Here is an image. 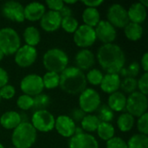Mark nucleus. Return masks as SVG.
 Returning a JSON list of instances; mask_svg holds the SVG:
<instances>
[{
    "mask_svg": "<svg viewBox=\"0 0 148 148\" xmlns=\"http://www.w3.org/2000/svg\"><path fill=\"white\" fill-rule=\"evenodd\" d=\"M59 86L67 94L79 95L87 88L86 75L76 67H67L60 74Z\"/></svg>",
    "mask_w": 148,
    "mask_h": 148,
    "instance_id": "f03ea898",
    "label": "nucleus"
},
{
    "mask_svg": "<svg viewBox=\"0 0 148 148\" xmlns=\"http://www.w3.org/2000/svg\"><path fill=\"white\" fill-rule=\"evenodd\" d=\"M101 68L107 74H119L125 67L126 56L123 49L117 44L108 43L101 46L95 57Z\"/></svg>",
    "mask_w": 148,
    "mask_h": 148,
    "instance_id": "f257e3e1",
    "label": "nucleus"
},
{
    "mask_svg": "<svg viewBox=\"0 0 148 148\" xmlns=\"http://www.w3.org/2000/svg\"><path fill=\"white\" fill-rule=\"evenodd\" d=\"M23 40L26 43V45L36 47L37 44H39L41 41V35L39 30L35 26H29L27 27L23 34Z\"/></svg>",
    "mask_w": 148,
    "mask_h": 148,
    "instance_id": "393cba45",
    "label": "nucleus"
},
{
    "mask_svg": "<svg viewBox=\"0 0 148 148\" xmlns=\"http://www.w3.org/2000/svg\"><path fill=\"white\" fill-rule=\"evenodd\" d=\"M45 12L46 9L44 4L38 2L29 3L25 7H23L24 18L30 22L40 21Z\"/></svg>",
    "mask_w": 148,
    "mask_h": 148,
    "instance_id": "6ab92c4d",
    "label": "nucleus"
},
{
    "mask_svg": "<svg viewBox=\"0 0 148 148\" xmlns=\"http://www.w3.org/2000/svg\"><path fill=\"white\" fill-rule=\"evenodd\" d=\"M20 123V114L16 111H6L0 117V125L7 130H14Z\"/></svg>",
    "mask_w": 148,
    "mask_h": 148,
    "instance_id": "5701e85b",
    "label": "nucleus"
},
{
    "mask_svg": "<svg viewBox=\"0 0 148 148\" xmlns=\"http://www.w3.org/2000/svg\"><path fill=\"white\" fill-rule=\"evenodd\" d=\"M0 148H4V147H3V145H2L1 143H0Z\"/></svg>",
    "mask_w": 148,
    "mask_h": 148,
    "instance_id": "6e6d98bb",
    "label": "nucleus"
},
{
    "mask_svg": "<svg viewBox=\"0 0 148 148\" xmlns=\"http://www.w3.org/2000/svg\"><path fill=\"white\" fill-rule=\"evenodd\" d=\"M134 124H135L134 117L129 114L128 113L121 114L117 119V127L123 133L131 131L134 127Z\"/></svg>",
    "mask_w": 148,
    "mask_h": 148,
    "instance_id": "cd10ccee",
    "label": "nucleus"
},
{
    "mask_svg": "<svg viewBox=\"0 0 148 148\" xmlns=\"http://www.w3.org/2000/svg\"><path fill=\"white\" fill-rule=\"evenodd\" d=\"M46 4L49 7V10L59 12L61 9L64 6L63 1L62 0H48L46 1Z\"/></svg>",
    "mask_w": 148,
    "mask_h": 148,
    "instance_id": "c03bdc74",
    "label": "nucleus"
},
{
    "mask_svg": "<svg viewBox=\"0 0 148 148\" xmlns=\"http://www.w3.org/2000/svg\"><path fill=\"white\" fill-rule=\"evenodd\" d=\"M76 3H77L76 0H72V1H67V0H65V1H63V3L65 5H68V4H75Z\"/></svg>",
    "mask_w": 148,
    "mask_h": 148,
    "instance_id": "603ef678",
    "label": "nucleus"
},
{
    "mask_svg": "<svg viewBox=\"0 0 148 148\" xmlns=\"http://www.w3.org/2000/svg\"><path fill=\"white\" fill-rule=\"evenodd\" d=\"M96 133L101 140H102L104 141H108L110 139H112L113 137H114L115 129L111 123L101 122L100 125L98 126Z\"/></svg>",
    "mask_w": 148,
    "mask_h": 148,
    "instance_id": "c85d7f7f",
    "label": "nucleus"
},
{
    "mask_svg": "<svg viewBox=\"0 0 148 148\" xmlns=\"http://www.w3.org/2000/svg\"><path fill=\"white\" fill-rule=\"evenodd\" d=\"M74 42L79 48L87 49L91 47L96 41L95 28H91L85 24L80 25L73 36Z\"/></svg>",
    "mask_w": 148,
    "mask_h": 148,
    "instance_id": "9b49d317",
    "label": "nucleus"
},
{
    "mask_svg": "<svg viewBox=\"0 0 148 148\" xmlns=\"http://www.w3.org/2000/svg\"><path fill=\"white\" fill-rule=\"evenodd\" d=\"M16 95V89L12 85L7 84L0 88V97L4 100H10Z\"/></svg>",
    "mask_w": 148,
    "mask_h": 148,
    "instance_id": "58836bf2",
    "label": "nucleus"
},
{
    "mask_svg": "<svg viewBox=\"0 0 148 148\" xmlns=\"http://www.w3.org/2000/svg\"><path fill=\"white\" fill-rule=\"evenodd\" d=\"M139 3H141V4H142V5H143L144 7H146V8H147V7L148 6V1H147V0H140V1L139 2Z\"/></svg>",
    "mask_w": 148,
    "mask_h": 148,
    "instance_id": "864d4df0",
    "label": "nucleus"
},
{
    "mask_svg": "<svg viewBox=\"0 0 148 148\" xmlns=\"http://www.w3.org/2000/svg\"><path fill=\"white\" fill-rule=\"evenodd\" d=\"M43 87L47 89H54L59 86L60 83V75L47 71L43 76H42Z\"/></svg>",
    "mask_w": 148,
    "mask_h": 148,
    "instance_id": "c756f323",
    "label": "nucleus"
},
{
    "mask_svg": "<svg viewBox=\"0 0 148 148\" xmlns=\"http://www.w3.org/2000/svg\"><path fill=\"white\" fill-rule=\"evenodd\" d=\"M126 69H127V71L128 77L136 78V76H138L139 74H140V63L138 62H133Z\"/></svg>",
    "mask_w": 148,
    "mask_h": 148,
    "instance_id": "37998d69",
    "label": "nucleus"
},
{
    "mask_svg": "<svg viewBox=\"0 0 148 148\" xmlns=\"http://www.w3.org/2000/svg\"><path fill=\"white\" fill-rule=\"evenodd\" d=\"M121 82V77L118 74H106L100 84L101 89L104 93L111 95L119 91Z\"/></svg>",
    "mask_w": 148,
    "mask_h": 148,
    "instance_id": "aec40b11",
    "label": "nucleus"
},
{
    "mask_svg": "<svg viewBox=\"0 0 148 148\" xmlns=\"http://www.w3.org/2000/svg\"><path fill=\"white\" fill-rule=\"evenodd\" d=\"M50 104V98L46 94H40L33 98V107L34 112L40 110H47V108Z\"/></svg>",
    "mask_w": 148,
    "mask_h": 148,
    "instance_id": "2f4dec72",
    "label": "nucleus"
},
{
    "mask_svg": "<svg viewBox=\"0 0 148 148\" xmlns=\"http://www.w3.org/2000/svg\"><path fill=\"white\" fill-rule=\"evenodd\" d=\"M0 101H1V97H0Z\"/></svg>",
    "mask_w": 148,
    "mask_h": 148,
    "instance_id": "4d7b16f0",
    "label": "nucleus"
},
{
    "mask_svg": "<svg viewBox=\"0 0 148 148\" xmlns=\"http://www.w3.org/2000/svg\"><path fill=\"white\" fill-rule=\"evenodd\" d=\"M148 101L147 95L139 91H135L127 97L126 110L134 117H140L147 113Z\"/></svg>",
    "mask_w": 148,
    "mask_h": 148,
    "instance_id": "423d86ee",
    "label": "nucleus"
},
{
    "mask_svg": "<svg viewBox=\"0 0 148 148\" xmlns=\"http://www.w3.org/2000/svg\"><path fill=\"white\" fill-rule=\"evenodd\" d=\"M85 75L87 82L90 83L93 86H99L104 76L102 72L98 69H91Z\"/></svg>",
    "mask_w": 148,
    "mask_h": 148,
    "instance_id": "72a5a7b5",
    "label": "nucleus"
},
{
    "mask_svg": "<svg viewBox=\"0 0 148 148\" xmlns=\"http://www.w3.org/2000/svg\"><path fill=\"white\" fill-rule=\"evenodd\" d=\"M62 17L58 12L49 10L40 19V26L46 32H54L61 27Z\"/></svg>",
    "mask_w": 148,
    "mask_h": 148,
    "instance_id": "a211bd4d",
    "label": "nucleus"
},
{
    "mask_svg": "<svg viewBox=\"0 0 148 148\" xmlns=\"http://www.w3.org/2000/svg\"><path fill=\"white\" fill-rule=\"evenodd\" d=\"M13 148H14V147H13Z\"/></svg>",
    "mask_w": 148,
    "mask_h": 148,
    "instance_id": "13d9d810",
    "label": "nucleus"
},
{
    "mask_svg": "<svg viewBox=\"0 0 148 148\" xmlns=\"http://www.w3.org/2000/svg\"><path fill=\"white\" fill-rule=\"evenodd\" d=\"M20 118H21V122H29L28 121V115L25 113H21Z\"/></svg>",
    "mask_w": 148,
    "mask_h": 148,
    "instance_id": "8fccbe9b",
    "label": "nucleus"
},
{
    "mask_svg": "<svg viewBox=\"0 0 148 148\" xmlns=\"http://www.w3.org/2000/svg\"><path fill=\"white\" fill-rule=\"evenodd\" d=\"M16 105L18 108L23 111H27L32 108L33 107V97L27 95H20L16 100Z\"/></svg>",
    "mask_w": 148,
    "mask_h": 148,
    "instance_id": "e433bc0d",
    "label": "nucleus"
},
{
    "mask_svg": "<svg viewBox=\"0 0 148 148\" xmlns=\"http://www.w3.org/2000/svg\"><path fill=\"white\" fill-rule=\"evenodd\" d=\"M108 22L115 29H124L130 22L127 16V10L120 3L112 4L107 13Z\"/></svg>",
    "mask_w": 148,
    "mask_h": 148,
    "instance_id": "9d476101",
    "label": "nucleus"
},
{
    "mask_svg": "<svg viewBox=\"0 0 148 148\" xmlns=\"http://www.w3.org/2000/svg\"><path fill=\"white\" fill-rule=\"evenodd\" d=\"M137 128L140 134L147 135L148 134V114L147 112L139 117L137 121Z\"/></svg>",
    "mask_w": 148,
    "mask_h": 148,
    "instance_id": "4c0bfd02",
    "label": "nucleus"
},
{
    "mask_svg": "<svg viewBox=\"0 0 148 148\" xmlns=\"http://www.w3.org/2000/svg\"><path fill=\"white\" fill-rule=\"evenodd\" d=\"M61 27L67 33L74 34L75 32V30L77 29V28L79 27V23H78L77 19L75 18L73 16H69V17H64V18H62Z\"/></svg>",
    "mask_w": 148,
    "mask_h": 148,
    "instance_id": "f704fd0d",
    "label": "nucleus"
},
{
    "mask_svg": "<svg viewBox=\"0 0 148 148\" xmlns=\"http://www.w3.org/2000/svg\"><path fill=\"white\" fill-rule=\"evenodd\" d=\"M9 83V75L8 72L3 69L0 68V88L3 86L7 85Z\"/></svg>",
    "mask_w": 148,
    "mask_h": 148,
    "instance_id": "a18cd8bd",
    "label": "nucleus"
},
{
    "mask_svg": "<svg viewBox=\"0 0 148 148\" xmlns=\"http://www.w3.org/2000/svg\"><path fill=\"white\" fill-rule=\"evenodd\" d=\"M124 33L126 37L133 42H136L140 40L143 35V28L141 24L129 23L125 28H124Z\"/></svg>",
    "mask_w": 148,
    "mask_h": 148,
    "instance_id": "a878e982",
    "label": "nucleus"
},
{
    "mask_svg": "<svg viewBox=\"0 0 148 148\" xmlns=\"http://www.w3.org/2000/svg\"><path fill=\"white\" fill-rule=\"evenodd\" d=\"M1 12L5 18L12 22L23 23L25 20L24 14H23V6L19 2H16V1L5 2L2 5Z\"/></svg>",
    "mask_w": 148,
    "mask_h": 148,
    "instance_id": "ddd939ff",
    "label": "nucleus"
},
{
    "mask_svg": "<svg viewBox=\"0 0 148 148\" xmlns=\"http://www.w3.org/2000/svg\"><path fill=\"white\" fill-rule=\"evenodd\" d=\"M147 8L144 7L139 2L133 3L127 10L129 22L134 23H138V24L143 23L147 18Z\"/></svg>",
    "mask_w": 148,
    "mask_h": 148,
    "instance_id": "412c9836",
    "label": "nucleus"
},
{
    "mask_svg": "<svg viewBox=\"0 0 148 148\" xmlns=\"http://www.w3.org/2000/svg\"><path fill=\"white\" fill-rule=\"evenodd\" d=\"M127 145V148H148L147 135L136 134L128 140Z\"/></svg>",
    "mask_w": 148,
    "mask_h": 148,
    "instance_id": "473e14b6",
    "label": "nucleus"
},
{
    "mask_svg": "<svg viewBox=\"0 0 148 148\" xmlns=\"http://www.w3.org/2000/svg\"><path fill=\"white\" fill-rule=\"evenodd\" d=\"M3 57H4V55H3V53L1 51V49H0V62L3 59Z\"/></svg>",
    "mask_w": 148,
    "mask_h": 148,
    "instance_id": "5fc2aeb1",
    "label": "nucleus"
},
{
    "mask_svg": "<svg viewBox=\"0 0 148 148\" xmlns=\"http://www.w3.org/2000/svg\"><path fill=\"white\" fill-rule=\"evenodd\" d=\"M14 60L17 66L21 68H28L34 64L37 58V50L36 48L23 45L21 46L14 55Z\"/></svg>",
    "mask_w": 148,
    "mask_h": 148,
    "instance_id": "f8f14e48",
    "label": "nucleus"
},
{
    "mask_svg": "<svg viewBox=\"0 0 148 148\" xmlns=\"http://www.w3.org/2000/svg\"><path fill=\"white\" fill-rule=\"evenodd\" d=\"M95 31L96 39H99L103 44L113 43L117 36L116 29L106 20H101L96 25Z\"/></svg>",
    "mask_w": 148,
    "mask_h": 148,
    "instance_id": "4468645a",
    "label": "nucleus"
},
{
    "mask_svg": "<svg viewBox=\"0 0 148 148\" xmlns=\"http://www.w3.org/2000/svg\"><path fill=\"white\" fill-rule=\"evenodd\" d=\"M61 16L62 18H64V17H69V16H72V13H73V10L69 6V5H65L61 9V10L58 12Z\"/></svg>",
    "mask_w": 148,
    "mask_h": 148,
    "instance_id": "49530a36",
    "label": "nucleus"
},
{
    "mask_svg": "<svg viewBox=\"0 0 148 148\" xmlns=\"http://www.w3.org/2000/svg\"><path fill=\"white\" fill-rule=\"evenodd\" d=\"M101 105L100 94L94 88H86L80 94L79 108L85 113L91 114L96 112L98 108Z\"/></svg>",
    "mask_w": 148,
    "mask_h": 148,
    "instance_id": "0eeeda50",
    "label": "nucleus"
},
{
    "mask_svg": "<svg viewBox=\"0 0 148 148\" xmlns=\"http://www.w3.org/2000/svg\"><path fill=\"white\" fill-rule=\"evenodd\" d=\"M76 125L69 115H59L55 121V128L64 138H71L75 135Z\"/></svg>",
    "mask_w": 148,
    "mask_h": 148,
    "instance_id": "dca6fc26",
    "label": "nucleus"
},
{
    "mask_svg": "<svg viewBox=\"0 0 148 148\" xmlns=\"http://www.w3.org/2000/svg\"><path fill=\"white\" fill-rule=\"evenodd\" d=\"M95 56L91 50L88 49H82L75 56V67L82 72L88 71L95 64Z\"/></svg>",
    "mask_w": 148,
    "mask_h": 148,
    "instance_id": "2eb2a0df",
    "label": "nucleus"
},
{
    "mask_svg": "<svg viewBox=\"0 0 148 148\" xmlns=\"http://www.w3.org/2000/svg\"><path fill=\"white\" fill-rule=\"evenodd\" d=\"M69 59L67 53L58 48H53L45 52L42 57V64L49 72L61 74L69 64Z\"/></svg>",
    "mask_w": 148,
    "mask_h": 148,
    "instance_id": "20e7f679",
    "label": "nucleus"
},
{
    "mask_svg": "<svg viewBox=\"0 0 148 148\" xmlns=\"http://www.w3.org/2000/svg\"><path fill=\"white\" fill-rule=\"evenodd\" d=\"M82 21L85 25L91 28L96 27V25L101 21L100 11L96 8H88L87 7L82 12Z\"/></svg>",
    "mask_w": 148,
    "mask_h": 148,
    "instance_id": "b1692460",
    "label": "nucleus"
},
{
    "mask_svg": "<svg viewBox=\"0 0 148 148\" xmlns=\"http://www.w3.org/2000/svg\"><path fill=\"white\" fill-rule=\"evenodd\" d=\"M37 133L30 122H21L12 132L14 148H30L36 140Z\"/></svg>",
    "mask_w": 148,
    "mask_h": 148,
    "instance_id": "7ed1b4c3",
    "label": "nucleus"
},
{
    "mask_svg": "<svg viewBox=\"0 0 148 148\" xmlns=\"http://www.w3.org/2000/svg\"><path fill=\"white\" fill-rule=\"evenodd\" d=\"M106 148H127V142L120 137H113L107 141Z\"/></svg>",
    "mask_w": 148,
    "mask_h": 148,
    "instance_id": "a19ab883",
    "label": "nucleus"
},
{
    "mask_svg": "<svg viewBox=\"0 0 148 148\" xmlns=\"http://www.w3.org/2000/svg\"><path fill=\"white\" fill-rule=\"evenodd\" d=\"M85 115L86 114L80 108H75L70 111V114L69 116L72 119V121L75 123H81V121L85 117Z\"/></svg>",
    "mask_w": 148,
    "mask_h": 148,
    "instance_id": "79ce46f5",
    "label": "nucleus"
},
{
    "mask_svg": "<svg viewBox=\"0 0 148 148\" xmlns=\"http://www.w3.org/2000/svg\"><path fill=\"white\" fill-rule=\"evenodd\" d=\"M141 68L145 71V73H148V53L146 52L141 58Z\"/></svg>",
    "mask_w": 148,
    "mask_h": 148,
    "instance_id": "09e8293b",
    "label": "nucleus"
},
{
    "mask_svg": "<svg viewBox=\"0 0 148 148\" xmlns=\"http://www.w3.org/2000/svg\"><path fill=\"white\" fill-rule=\"evenodd\" d=\"M137 88L141 94L147 95L148 94V73H144L139 80H137Z\"/></svg>",
    "mask_w": 148,
    "mask_h": 148,
    "instance_id": "ea45409f",
    "label": "nucleus"
},
{
    "mask_svg": "<svg viewBox=\"0 0 148 148\" xmlns=\"http://www.w3.org/2000/svg\"><path fill=\"white\" fill-rule=\"evenodd\" d=\"M84 131L82 130V127H75V135H77V134H83Z\"/></svg>",
    "mask_w": 148,
    "mask_h": 148,
    "instance_id": "3c124183",
    "label": "nucleus"
},
{
    "mask_svg": "<svg viewBox=\"0 0 148 148\" xmlns=\"http://www.w3.org/2000/svg\"><path fill=\"white\" fill-rule=\"evenodd\" d=\"M82 3L86 5L88 8H96L99 7L101 4L103 3L102 0H97V1H82Z\"/></svg>",
    "mask_w": 148,
    "mask_h": 148,
    "instance_id": "de8ad7c7",
    "label": "nucleus"
},
{
    "mask_svg": "<svg viewBox=\"0 0 148 148\" xmlns=\"http://www.w3.org/2000/svg\"><path fill=\"white\" fill-rule=\"evenodd\" d=\"M69 148H99V143L95 136L83 133L69 139Z\"/></svg>",
    "mask_w": 148,
    "mask_h": 148,
    "instance_id": "f3484780",
    "label": "nucleus"
},
{
    "mask_svg": "<svg viewBox=\"0 0 148 148\" xmlns=\"http://www.w3.org/2000/svg\"><path fill=\"white\" fill-rule=\"evenodd\" d=\"M96 116L101 122L110 123L114 118V112L107 104L101 105L96 110Z\"/></svg>",
    "mask_w": 148,
    "mask_h": 148,
    "instance_id": "7c9ffc66",
    "label": "nucleus"
},
{
    "mask_svg": "<svg viewBox=\"0 0 148 148\" xmlns=\"http://www.w3.org/2000/svg\"><path fill=\"white\" fill-rule=\"evenodd\" d=\"M120 88L122 90L123 94H129L135 92L137 89V79L133 77H127L124 78L123 81L121 82Z\"/></svg>",
    "mask_w": 148,
    "mask_h": 148,
    "instance_id": "c9c22d12",
    "label": "nucleus"
},
{
    "mask_svg": "<svg viewBox=\"0 0 148 148\" xmlns=\"http://www.w3.org/2000/svg\"><path fill=\"white\" fill-rule=\"evenodd\" d=\"M56 119L48 110H40L33 113L31 117V125L37 132L49 133L55 128Z\"/></svg>",
    "mask_w": 148,
    "mask_h": 148,
    "instance_id": "6e6552de",
    "label": "nucleus"
},
{
    "mask_svg": "<svg viewBox=\"0 0 148 148\" xmlns=\"http://www.w3.org/2000/svg\"><path fill=\"white\" fill-rule=\"evenodd\" d=\"M21 47L18 33L12 28L0 29V49L4 56H13Z\"/></svg>",
    "mask_w": 148,
    "mask_h": 148,
    "instance_id": "39448f33",
    "label": "nucleus"
},
{
    "mask_svg": "<svg viewBox=\"0 0 148 148\" xmlns=\"http://www.w3.org/2000/svg\"><path fill=\"white\" fill-rule=\"evenodd\" d=\"M107 105L114 112H123L126 109L127 96L121 91L114 92L109 95Z\"/></svg>",
    "mask_w": 148,
    "mask_h": 148,
    "instance_id": "4be33fe9",
    "label": "nucleus"
},
{
    "mask_svg": "<svg viewBox=\"0 0 148 148\" xmlns=\"http://www.w3.org/2000/svg\"><path fill=\"white\" fill-rule=\"evenodd\" d=\"M101 121L95 114H86L85 117L81 121V127L84 132L87 134L96 132L98 126L100 125Z\"/></svg>",
    "mask_w": 148,
    "mask_h": 148,
    "instance_id": "bb28decb",
    "label": "nucleus"
},
{
    "mask_svg": "<svg viewBox=\"0 0 148 148\" xmlns=\"http://www.w3.org/2000/svg\"><path fill=\"white\" fill-rule=\"evenodd\" d=\"M20 88L23 95L31 97L42 94L44 88L42 76L36 74H29L24 76L20 82Z\"/></svg>",
    "mask_w": 148,
    "mask_h": 148,
    "instance_id": "1a4fd4ad",
    "label": "nucleus"
}]
</instances>
